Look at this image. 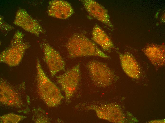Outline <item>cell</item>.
Segmentation results:
<instances>
[{
    "instance_id": "2",
    "label": "cell",
    "mask_w": 165,
    "mask_h": 123,
    "mask_svg": "<svg viewBox=\"0 0 165 123\" xmlns=\"http://www.w3.org/2000/svg\"><path fill=\"white\" fill-rule=\"evenodd\" d=\"M66 47L69 56L71 58L87 56H97L105 59L110 58L93 41L81 33H75L72 35Z\"/></svg>"
},
{
    "instance_id": "8",
    "label": "cell",
    "mask_w": 165,
    "mask_h": 123,
    "mask_svg": "<svg viewBox=\"0 0 165 123\" xmlns=\"http://www.w3.org/2000/svg\"><path fill=\"white\" fill-rule=\"evenodd\" d=\"M0 101L4 105L20 108L23 102L18 94L7 82L1 79L0 82Z\"/></svg>"
},
{
    "instance_id": "6",
    "label": "cell",
    "mask_w": 165,
    "mask_h": 123,
    "mask_svg": "<svg viewBox=\"0 0 165 123\" xmlns=\"http://www.w3.org/2000/svg\"><path fill=\"white\" fill-rule=\"evenodd\" d=\"M18 39L14 42V45L0 54V62L11 67L16 66L19 64L23 58L24 51L27 46Z\"/></svg>"
},
{
    "instance_id": "4",
    "label": "cell",
    "mask_w": 165,
    "mask_h": 123,
    "mask_svg": "<svg viewBox=\"0 0 165 123\" xmlns=\"http://www.w3.org/2000/svg\"><path fill=\"white\" fill-rule=\"evenodd\" d=\"M86 66L93 82L99 86L109 85L114 79L113 71L104 63L94 60L88 62Z\"/></svg>"
},
{
    "instance_id": "10",
    "label": "cell",
    "mask_w": 165,
    "mask_h": 123,
    "mask_svg": "<svg viewBox=\"0 0 165 123\" xmlns=\"http://www.w3.org/2000/svg\"><path fill=\"white\" fill-rule=\"evenodd\" d=\"M118 53L121 67L125 72L130 77L138 78L140 76V70L135 59L128 53Z\"/></svg>"
},
{
    "instance_id": "9",
    "label": "cell",
    "mask_w": 165,
    "mask_h": 123,
    "mask_svg": "<svg viewBox=\"0 0 165 123\" xmlns=\"http://www.w3.org/2000/svg\"><path fill=\"white\" fill-rule=\"evenodd\" d=\"M49 10V14L56 18L66 19L73 13V10L68 2L62 0H55L50 2Z\"/></svg>"
},
{
    "instance_id": "13",
    "label": "cell",
    "mask_w": 165,
    "mask_h": 123,
    "mask_svg": "<svg viewBox=\"0 0 165 123\" xmlns=\"http://www.w3.org/2000/svg\"><path fill=\"white\" fill-rule=\"evenodd\" d=\"M26 118V116L11 113L1 116L0 123H17Z\"/></svg>"
},
{
    "instance_id": "12",
    "label": "cell",
    "mask_w": 165,
    "mask_h": 123,
    "mask_svg": "<svg viewBox=\"0 0 165 123\" xmlns=\"http://www.w3.org/2000/svg\"><path fill=\"white\" fill-rule=\"evenodd\" d=\"M145 54L152 63L155 66H161L165 63L164 50L155 46L149 47L145 50Z\"/></svg>"
},
{
    "instance_id": "11",
    "label": "cell",
    "mask_w": 165,
    "mask_h": 123,
    "mask_svg": "<svg viewBox=\"0 0 165 123\" xmlns=\"http://www.w3.org/2000/svg\"><path fill=\"white\" fill-rule=\"evenodd\" d=\"M92 39L104 51H110L114 47V44L109 36L97 24H96L93 29Z\"/></svg>"
},
{
    "instance_id": "7",
    "label": "cell",
    "mask_w": 165,
    "mask_h": 123,
    "mask_svg": "<svg viewBox=\"0 0 165 123\" xmlns=\"http://www.w3.org/2000/svg\"><path fill=\"white\" fill-rule=\"evenodd\" d=\"M81 1L86 11L91 16L111 29L113 28L108 11L104 6L94 0Z\"/></svg>"
},
{
    "instance_id": "5",
    "label": "cell",
    "mask_w": 165,
    "mask_h": 123,
    "mask_svg": "<svg viewBox=\"0 0 165 123\" xmlns=\"http://www.w3.org/2000/svg\"><path fill=\"white\" fill-rule=\"evenodd\" d=\"M44 59L51 76L65 70V63L59 53L47 43L44 44Z\"/></svg>"
},
{
    "instance_id": "14",
    "label": "cell",
    "mask_w": 165,
    "mask_h": 123,
    "mask_svg": "<svg viewBox=\"0 0 165 123\" xmlns=\"http://www.w3.org/2000/svg\"><path fill=\"white\" fill-rule=\"evenodd\" d=\"M36 115L35 122L36 123H48L50 122L49 118L46 115L44 111L39 109Z\"/></svg>"
},
{
    "instance_id": "1",
    "label": "cell",
    "mask_w": 165,
    "mask_h": 123,
    "mask_svg": "<svg viewBox=\"0 0 165 123\" xmlns=\"http://www.w3.org/2000/svg\"><path fill=\"white\" fill-rule=\"evenodd\" d=\"M36 68V83L40 98L48 107L57 106L64 98L60 89L46 76L38 58Z\"/></svg>"
},
{
    "instance_id": "3",
    "label": "cell",
    "mask_w": 165,
    "mask_h": 123,
    "mask_svg": "<svg viewBox=\"0 0 165 123\" xmlns=\"http://www.w3.org/2000/svg\"><path fill=\"white\" fill-rule=\"evenodd\" d=\"M80 66L78 62L63 74L56 76L57 83L64 93L67 105L70 103L78 86L80 79Z\"/></svg>"
}]
</instances>
